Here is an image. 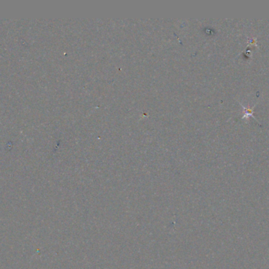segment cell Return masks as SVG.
<instances>
[{"mask_svg":"<svg viewBox=\"0 0 269 269\" xmlns=\"http://www.w3.org/2000/svg\"><path fill=\"white\" fill-rule=\"evenodd\" d=\"M242 108H243V114H244L242 119H247V118L249 117H253L252 114H253L254 107H244L243 105H242Z\"/></svg>","mask_w":269,"mask_h":269,"instance_id":"cell-1","label":"cell"}]
</instances>
